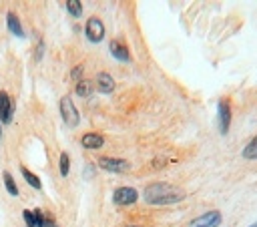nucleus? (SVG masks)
<instances>
[{"instance_id":"1","label":"nucleus","mask_w":257,"mask_h":227,"mask_svg":"<svg viewBox=\"0 0 257 227\" xmlns=\"http://www.w3.org/2000/svg\"><path fill=\"white\" fill-rule=\"evenodd\" d=\"M185 199V193L169 183H153L145 189V201L151 205H169Z\"/></svg>"},{"instance_id":"2","label":"nucleus","mask_w":257,"mask_h":227,"mask_svg":"<svg viewBox=\"0 0 257 227\" xmlns=\"http://www.w3.org/2000/svg\"><path fill=\"white\" fill-rule=\"evenodd\" d=\"M60 115H62V121L64 125H68L70 129H74L78 125V110L74 106V102L70 100V96H62L60 98Z\"/></svg>"},{"instance_id":"3","label":"nucleus","mask_w":257,"mask_h":227,"mask_svg":"<svg viewBox=\"0 0 257 227\" xmlns=\"http://www.w3.org/2000/svg\"><path fill=\"white\" fill-rule=\"evenodd\" d=\"M84 34L90 42H100L104 38V24L100 22V18L92 16L86 20V26H84Z\"/></svg>"},{"instance_id":"4","label":"nucleus","mask_w":257,"mask_h":227,"mask_svg":"<svg viewBox=\"0 0 257 227\" xmlns=\"http://www.w3.org/2000/svg\"><path fill=\"white\" fill-rule=\"evenodd\" d=\"M98 167L104 171H112V173H126L131 169V163L124 159H114V157H100Z\"/></svg>"},{"instance_id":"5","label":"nucleus","mask_w":257,"mask_h":227,"mask_svg":"<svg viewBox=\"0 0 257 227\" xmlns=\"http://www.w3.org/2000/svg\"><path fill=\"white\" fill-rule=\"evenodd\" d=\"M137 199H139V191L135 189V187H118L114 193H112V201L116 203V205H133V203H137Z\"/></svg>"},{"instance_id":"6","label":"nucleus","mask_w":257,"mask_h":227,"mask_svg":"<svg viewBox=\"0 0 257 227\" xmlns=\"http://www.w3.org/2000/svg\"><path fill=\"white\" fill-rule=\"evenodd\" d=\"M217 115H219V131H221V135H227L229 127H231V104H229V100H225V98L219 100Z\"/></svg>"},{"instance_id":"7","label":"nucleus","mask_w":257,"mask_h":227,"mask_svg":"<svg viewBox=\"0 0 257 227\" xmlns=\"http://www.w3.org/2000/svg\"><path fill=\"white\" fill-rule=\"evenodd\" d=\"M221 225V213L219 211H207L201 217L191 221V227H219Z\"/></svg>"},{"instance_id":"8","label":"nucleus","mask_w":257,"mask_h":227,"mask_svg":"<svg viewBox=\"0 0 257 227\" xmlns=\"http://www.w3.org/2000/svg\"><path fill=\"white\" fill-rule=\"evenodd\" d=\"M12 110H14V104L8 96V92L0 90V121L2 123H10L12 121Z\"/></svg>"},{"instance_id":"9","label":"nucleus","mask_w":257,"mask_h":227,"mask_svg":"<svg viewBox=\"0 0 257 227\" xmlns=\"http://www.w3.org/2000/svg\"><path fill=\"white\" fill-rule=\"evenodd\" d=\"M80 143H82L84 149L94 151V149H100L104 145V137L100 133H84L82 139H80Z\"/></svg>"},{"instance_id":"10","label":"nucleus","mask_w":257,"mask_h":227,"mask_svg":"<svg viewBox=\"0 0 257 227\" xmlns=\"http://www.w3.org/2000/svg\"><path fill=\"white\" fill-rule=\"evenodd\" d=\"M108 48H110V54H112L114 58H118V60H122V62H128V60H131V52H128V48H126L120 40H112V42L108 44Z\"/></svg>"},{"instance_id":"11","label":"nucleus","mask_w":257,"mask_h":227,"mask_svg":"<svg viewBox=\"0 0 257 227\" xmlns=\"http://www.w3.org/2000/svg\"><path fill=\"white\" fill-rule=\"evenodd\" d=\"M24 215V221H26V227H44V215L40 209H34V211H22Z\"/></svg>"},{"instance_id":"12","label":"nucleus","mask_w":257,"mask_h":227,"mask_svg":"<svg viewBox=\"0 0 257 227\" xmlns=\"http://www.w3.org/2000/svg\"><path fill=\"white\" fill-rule=\"evenodd\" d=\"M96 88H98L100 92H104V94H110V92L114 90V80H112V76L106 74V72H98V74H96Z\"/></svg>"},{"instance_id":"13","label":"nucleus","mask_w":257,"mask_h":227,"mask_svg":"<svg viewBox=\"0 0 257 227\" xmlns=\"http://www.w3.org/2000/svg\"><path fill=\"white\" fill-rule=\"evenodd\" d=\"M8 20V30L14 34V36H18V38H24V30H22V26H20V20H18V16L14 14V12H8V16H6Z\"/></svg>"},{"instance_id":"14","label":"nucleus","mask_w":257,"mask_h":227,"mask_svg":"<svg viewBox=\"0 0 257 227\" xmlns=\"http://www.w3.org/2000/svg\"><path fill=\"white\" fill-rule=\"evenodd\" d=\"M92 88H94V84H92L90 80H78L76 86H74V90H76L78 96H90Z\"/></svg>"},{"instance_id":"15","label":"nucleus","mask_w":257,"mask_h":227,"mask_svg":"<svg viewBox=\"0 0 257 227\" xmlns=\"http://www.w3.org/2000/svg\"><path fill=\"white\" fill-rule=\"evenodd\" d=\"M243 157L245 159H249V161H253V159H257V135L245 145V149H243Z\"/></svg>"},{"instance_id":"16","label":"nucleus","mask_w":257,"mask_h":227,"mask_svg":"<svg viewBox=\"0 0 257 227\" xmlns=\"http://www.w3.org/2000/svg\"><path fill=\"white\" fill-rule=\"evenodd\" d=\"M20 173H22V177L26 179V183H28V185H32L34 189H42V183H40V179H38L34 173H30L26 167H22V169H20Z\"/></svg>"},{"instance_id":"17","label":"nucleus","mask_w":257,"mask_h":227,"mask_svg":"<svg viewBox=\"0 0 257 227\" xmlns=\"http://www.w3.org/2000/svg\"><path fill=\"white\" fill-rule=\"evenodd\" d=\"M2 179H4V185H6V191L10 193V195H18V187H16V183H14V177L8 173V171H4L2 173Z\"/></svg>"},{"instance_id":"18","label":"nucleus","mask_w":257,"mask_h":227,"mask_svg":"<svg viewBox=\"0 0 257 227\" xmlns=\"http://www.w3.org/2000/svg\"><path fill=\"white\" fill-rule=\"evenodd\" d=\"M64 4H66V10H68L74 18H78V16L82 14V4H80L78 0H66Z\"/></svg>"},{"instance_id":"19","label":"nucleus","mask_w":257,"mask_h":227,"mask_svg":"<svg viewBox=\"0 0 257 227\" xmlns=\"http://www.w3.org/2000/svg\"><path fill=\"white\" fill-rule=\"evenodd\" d=\"M68 171H70V157H68V153H62L60 155V175L66 177Z\"/></svg>"},{"instance_id":"20","label":"nucleus","mask_w":257,"mask_h":227,"mask_svg":"<svg viewBox=\"0 0 257 227\" xmlns=\"http://www.w3.org/2000/svg\"><path fill=\"white\" fill-rule=\"evenodd\" d=\"M80 76H82V66H74V68H72V78L78 82V80H82Z\"/></svg>"},{"instance_id":"21","label":"nucleus","mask_w":257,"mask_h":227,"mask_svg":"<svg viewBox=\"0 0 257 227\" xmlns=\"http://www.w3.org/2000/svg\"><path fill=\"white\" fill-rule=\"evenodd\" d=\"M44 227H58L56 223H54V219L48 215V217H44Z\"/></svg>"},{"instance_id":"22","label":"nucleus","mask_w":257,"mask_h":227,"mask_svg":"<svg viewBox=\"0 0 257 227\" xmlns=\"http://www.w3.org/2000/svg\"><path fill=\"white\" fill-rule=\"evenodd\" d=\"M42 50H44V44H42V42H38V48H36V60H40V58H42Z\"/></svg>"},{"instance_id":"23","label":"nucleus","mask_w":257,"mask_h":227,"mask_svg":"<svg viewBox=\"0 0 257 227\" xmlns=\"http://www.w3.org/2000/svg\"><path fill=\"white\" fill-rule=\"evenodd\" d=\"M249 227H257V223H253V225H249Z\"/></svg>"},{"instance_id":"24","label":"nucleus","mask_w":257,"mask_h":227,"mask_svg":"<svg viewBox=\"0 0 257 227\" xmlns=\"http://www.w3.org/2000/svg\"><path fill=\"white\" fill-rule=\"evenodd\" d=\"M126 227H137V225H126Z\"/></svg>"}]
</instances>
